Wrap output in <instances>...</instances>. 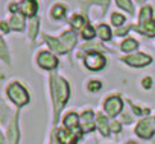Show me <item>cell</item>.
Returning a JSON list of instances; mask_svg holds the SVG:
<instances>
[{
	"label": "cell",
	"instance_id": "cell-1",
	"mask_svg": "<svg viewBox=\"0 0 155 144\" xmlns=\"http://www.w3.org/2000/svg\"><path fill=\"white\" fill-rule=\"evenodd\" d=\"M52 94H53V103H55V115L58 117L59 111L65 105L70 94L67 82L58 76H52Z\"/></svg>",
	"mask_w": 155,
	"mask_h": 144
},
{
	"label": "cell",
	"instance_id": "cell-2",
	"mask_svg": "<svg viewBox=\"0 0 155 144\" xmlns=\"http://www.w3.org/2000/svg\"><path fill=\"white\" fill-rule=\"evenodd\" d=\"M8 96H9V99H11L17 106H25V105L29 102V94H28V91H26L20 84H17V82H14V84H11V85L8 87Z\"/></svg>",
	"mask_w": 155,
	"mask_h": 144
},
{
	"label": "cell",
	"instance_id": "cell-3",
	"mask_svg": "<svg viewBox=\"0 0 155 144\" xmlns=\"http://www.w3.org/2000/svg\"><path fill=\"white\" fill-rule=\"evenodd\" d=\"M85 65L88 70H93V71H97V70H102L107 64V59L102 53H97V52H91L85 56L84 59Z\"/></svg>",
	"mask_w": 155,
	"mask_h": 144
},
{
	"label": "cell",
	"instance_id": "cell-4",
	"mask_svg": "<svg viewBox=\"0 0 155 144\" xmlns=\"http://www.w3.org/2000/svg\"><path fill=\"white\" fill-rule=\"evenodd\" d=\"M155 132V124H153V118H144L141 120L137 127H135V133L141 138H150Z\"/></svg>",
	"mask_w": 155,
	"mask_h": 144
},
{
	"label": "cell",
	"instance_id": "cell-5",
	"mask_svg": "<svg viewBox=\"0 0 155 144\" xmlns=\"http://www.w3.org/2000/svg\"><path fill=\"white\" fill-rule=\"evenodd\" d=\"M37 62H38V65H40L41 68H44V70H53V68L58 67V59H56V56H53V55L49 53V52H41V53L38 55V58H37Z\"/></svg>",
	"mask_w": 155,
	"mask_h": 144
},
{
	"label": "cell",
	"instance_id": "cell-6",
	"mask_svg": "<svg viewBox=\"0 0 155 144\" xmlns=\"http://www.w3.org/2000/svg\"><path fill=\"white\" fill-rule=\"evenodd\" d=\"M122 108H123L122 100H120V97H117V96H113V97H110V99L105 102V111H107V114H108L110 117H116V115L122 111Z\"/></svg>",
	"mask_w": 155,
	"mask_h": 144
},
{
	"label": "cell",
	"instance_id": "cell-7",
	"mask_svg": "<svg viewBox=\"0 0 155 144\" xmlns=\"http://www.w3.org/2000/svg\"><path fill=\"white\" fill-rule=\"evenodd\" d=\"M123 61L132 67H143V65H147L150 64V56L149 55H144V53H137V55H132V56H125Z\"/></svg>",
	"mask_w": 155,
	"mask_h": 144
},
{
	"label": "cell",
	"instance_id": "cell-8",
	"mask_svg": "<svg viewBox=\"0 0 155 144\" xmlns=\"http://www.w3.org/2000/svg\"><path fill=\"white\" fill-rule=\"evenodd\" d=\"M44 40H46V43L50 46V49L52 50H55L56 53H67L68 52V47L61 41V40H58V38H52V37H44Z\"/></svg>",
	"mask_w": 155,
	"mask_h": 144
},
{
	"label": "cell",
	"instance_id": "cell-9",
	"mask_svg": "<svg viewBox=\"0 0 155 144\" xmlns=\"http://www.w3.org/2000/svg\"><path fill=\"white\" fill-rule=\"evenodd\" d=\"M81 126H82V130L84 132H90L94 129V117H93V112L91 111H87L82 114L81 117Z\"/></svg>",
	"mask_w": 155,
	"mask_h": 144
},
{
	"label": "cell",
	"instance_id": "cell-10",
	"mask_svg": "<svg viewBox=\"0 0 155 144\" xmlns=\"http://www.w3.org/2000/svg\"><path fill=\"white\" fill-rule=\"evenodd\" d=\"M37 9H38V6H37V3L34 2V0H23V2L20 3V11L25 15H28V17L35 15L37 14Z\"/></svg>",
	"mask_w": 155,
	"mask_h": 144
},
{
	"label": "cell",
	"instance_id": "cell-11",
	"mask_svg": "<svg viewBox=\"0 0 155 144\" xmlns=\"http://www.w3.org/2000/svg\"><path fill=\"white\" fill-rule=\"evenodd\" d=\"M76 138L78 135H73L71 130H58V139L61 144H76Z\"/></svg>",
	"mask_w": 155,
	"mask_h": 144
},
{
	"label": "cell",
	"instance_id": "cell-12",
	"mask_svg": "<svg viewBox=\"0 0 155 144\" xmlns=\"http://www.w3.org/2000/svg\"><path fill=\"white\" fill-rule=\"evenodd\" d=\"M138 30L140 34H144L147 37H153L155 35V21H146V23H140L138 26Z\"/></svg>",
	"mask_w": 155,
	"mask_h": 144
},
{
	"label": "cell",
	"instance_id": "cell-13",
	"mask_svg": "<svg viewBox=\"0 0 155 144\" xmlns=\"http://www.w3.org/2000/svg\"><path fill=\"white\" fill-rule=\"evenodd\" d=\"M9 27L14 29V30H23L25 27V20L20 14H14L9 20Z\"/></svg>",
	"mask_w": 155,
	"mask_h": 144
},
{
	"label": "cell",
	"instance_id": "cell-14",
	"mask_svg": "<svg viewBox=\"0 0 155 144\" xmlns=\"http://www.w3.org/2000/svg\"><path fill=\"white\" fill-rule=\"evenodd\" d=\"M8 138H9V144H17L18 142V129H17V118L12 120L9 130H8Z\"/></svg>",
	"mask_w": 155,
	"mask_h": 144
},
{
	"label": "cell",
	"instance_id": "cell-15",
	"mask_svg": "<svg viewBox=\"0 0 155 144\" xmlns=\"http://www.w3.org/2000/svg\"><path fill=\"white\" fill-rule=\"evenodd\" d=\"M64 124H65V127H68V129H76L78 124H79V117H78L74 112H70V114L65 115Z\"/></svg>",
	"mask_w": 155,
	"mask_h": 144
},
{
	"label": "cell",
	"instance_id": "cell-16",
	"mask_svg": "<svg viewBox=\"0 0 155 144\" xmlns=\"http://www.w3.org/2000/svg\"><path fill=\"white\" fill-rule=\"evenodd\" d=\"M61 41H62V43L68 47V50H70V49L76 44V37H74L73 32H65V34L61 37Z\"/></svg>",
	"mask_w": 155,
	"mask_h": 144
},
{
	"label": "cell",
	"instance_id": "cell-17",
	"mask_svg": "<svg viewBox=\"0 0 155 144\" xmlns=\"http://www.w3.org/2000/svg\"><path fill=\"white\" fill-rule=\"evenodd\" d=\"M96 123L99 124V129H101V133L102 135H108V132H110V129H108V120L104 117V115H97L96 117Z\"/></svg>",
	"mask_w": 155,
	"mask_h": 144
},
{
	"label": "cell",
	"instance_id": "cell-18",
	"mask_svg": "<svg viewBox=\"0 0 155 144\" xmlns=\"http://www.w3.org/2000/svg\"><path fill=\"white\" fill-rule=\"evenodd\" d=\"M96 32H97V35H99L104 41H108V40L111 38V30H110V27H108L107 24H101V26H97Z\"/></svg>",
	"mask_w": 155,
	"mask_h": 144
},
{
	"label": "cell",
	"instance_id": "cell-19",
	"mask_svg": "<svg viewBox=\"0 0 155 144\" xmlns=\"http://www.w3.org/2000/svg\"><path fill=\"white\" fill-rule=\"evenodd\" d=\"M137 47H138V44H137V41L132 40V38H128V40H125V41L122 43V50H123V52H132V50H135Z\"/></svg>",
	"mask_w": 155,
	"mask_h": 144
},
{
	"label": "cell",
	"instance_id": "cell-20",
	"mask_svg": "<svg viewBox=\"0 0 155 144\" xmlns=\"http://www.w3.org/2000/svg\"><path fill=\"white\" fill-rule=\"evenodd\" d=\"M152 20V8L150 6H144L140 12V23H146Z\"/></svg>",
	"mask_w": 155,
	"mask_h": 144
},
{
	"label": "cell",
	"instance_id": "cell-21",
	"mask_svg": "<svg viewBox=\"0 0 155 144\" xmlns=\"http://www.w3.org/2000/svg\"><path fill=\"white\" fill-rule=\"evenodd\" d=\"M116 3H117L122 9H125L126 12L134 14V6H132V3H131V0H116Z\"/></svg>",
	"mask_w": 155,
	"mask_h": 144
},
{
	"label": "cell",
	"instance_id": "cell-22",
	"mask_svg": "<svg viewBox=\"0 0 155 144\" xmlns=\"http://www.w3.org/2000/svg\"><path fill=\"white\" fill-rule=\"evenodd\" d=\"M64 12H65V8H64L62 5H55V6L52 8V17H53V18H56V20L62 18Z\"/></svg>",
	"mask_w": 155,
	"mask_h": 144
},
{
	"label": "cell",
	"instance_id": "cell-23",
	"mask_svg": "<svg viewBox=\"0 0 155 144\" xmlns=\"http://www.w3.org/2000/svg\"><path fill=\"white\" fill-rule=\"evenodd\" d=\"M0 58H2L3 61L9 62V53H8V49L5 46V41L2 40V37H0Z\"/></svg>",
	"mask_w": 155,
	"mask_h": 144
},
{
	"label": "cell",
	"instance_id": "cell-24",
	"mask_svg": "<svg viewBox=\"0 0 155 144\" xmlns=\"http://www.w3.org/2000/svg\"><path fill=\"white\" fill-rule=\"evenodd\" d=\"M70 23H71V26H73V27L79 29V27H82V26H84L85 20H84V17H81V15H74V17H71V18H70Z\"/></svg>",
	"mask_w": 155,
	"mask_h": 144
},
{
	"label": "cell",
	"instance_id": "cell-25",
	"mask_svg": "<svg viewBox=\"0 0 155 144\" xmlns=\"http://www.w3.org/2000/svg\"><path fill=\"white\" fill-rule=\"evenodd\" d=\"M37 30H38V20L34 18L31 21V26H29V37H31V40H34L37 37Z\"/></svg>",
	"mask_w": 155,
	"mask_h": 144
},
{
	"label": "cell",
	"instance_id": "cell-26",
	"mask_svg": "<svg viewBox=\"0 0 155 144\" xmlns=\"http://www.w3.org/2000/svg\"><path fill=\"white\" fill-rule=\"evenodd\" d=\"M94 35H96V30H94L91 26H85V27L82 29V37H84L85 40H91Z\"/></svg>",
	"mask_w": 155,
	"mask_h": 144
},
{
	"label": "cell",
	"instance_id": "cell-27",
	"mask_svg": "<svg viewBox=\"0 0 155 144\" xmlns=\"http://www.w3.org/2000/svg\"><path fill=\"white\" fill-rule=\"evenodd\" d=\"M111 21H113L114 26H122L125 23V17L120 15V14H113L111 15Z\"/></svg>",
	"mask_w": 155,
	"mask_h": 144
},
{
	"label": "cell",
	"instance_id": "cell-28",
	"mask_svg": "<svg viewBox=\"0 0 155 144\" xmlns=\"http://www.w3.org/2000/svg\"><path fill=\"white\" fill-rule=\"evenodd\" d=\"M101 87H102V85H101L99 81H90V82H88V91H91V93L101 90Z\"/></svg>",
	"mask_w": 155,
	"mask_h": 144
},
{
	"label": "cell",
	"instance_id": "cell-29",
	"mask_svg": "<svg viewBox=\"0 0 155 144\" xmlns=\"http://www.w3.org/2000/svg\"><path fill=\"white\" fill-rule=\"evenodd\" d=\"M91 3H97V5H101L104 9H107V8H108V3H110V0H91Z\"/></svg>",
	"mask_w": 155,
	"mask_h": 144
},
{
	"label": "cell",
	"instance_id": "cell-30",
	"mask_svg": "<svg viewBox=\"0 0 155 144\" xmlns=\"http://www.w3.org/2000/svg\"><path fill=\"white\" fill-rule=\"evenodd\" d=\"M143 87L144 88H150L152 87V79L150 78H144L143 79Z\"/></svg>",
	"mask_w": 155,
	"mask_h": 144
},
{
	"label": "cell",
	"instance_id": "cell-31",
	"mask_svg": "<svg viewBox=\"0 0 155 144\" xmlns=\"http://www.w3.org/2000/svg\"><path fill=\"white\" fill-rule=\"evenodd\" d=\"M111 129H113L114 132H119V130H120V124H119V121H113V123H111Z\"/></svg>",
	"mask_w": 155,
	"mask_h": 144
},
{
	"label": "cell",
	"instance_id": "cell-32",
	"mask_svg": "<svg viewBox=\"0 0 155 144\" xmlns=\"http://www.w3.org/2000/svg\"><path fill=\"white\" fill-rule=\"evenodd\" d=\"M0 29H2L5 34H8V32H9V26H8L5 21H2V23H0Z\"/></svg>",
	"mask_w": 155,
	"mask_h": 144
},
{
	"label": "cell",
	"instance_id": "cell-33",
	"mask_svg": "<svg viewBox=\"0 0 155 144\" xmlns=\"http://www.w3.org/2000/svg\"><path fill=\"white\" fill-rule=\"evenodd\" d=\"M17 9H18V6H17L15 3H11V5H9V11H11V12H17Z\"/></svg>",
	"mask_w": 155,
	"mask_h": 144
},
{
	"label": "cell",
	"instance_id": "cell-34",
	"mask_svg": "<svg viewBox=\"0 0 155 144\" xmlns=\"http://www.w3.org/2000/svg\"><path fill=\"white\" fill-rule=\"evenodd\" d=\"M0 144H5V138H3L2 132H0Z\"/></svg>",
	"mask_w": 155,
	"mask_h": 144
},
{
	"label": "cell",
	"instance_id": "cell-35",
	"mask_svg": "<svg viewBox=\"0 0 155 144\" xmlns=\"http://www.w3.org/2000/svg\"><path fill=\"white\" fill-rule=\"evenodd\" d=\"M153 124H155V117H153Z\"/></svg>",
	"mask_w": 155,
	"mask_h": 144
},
{
	"label": "cell",
	"instance_id": "cell-36",
	"mask_svg": "<svg viewBox=\"0 0 155 144\" xmlns=\"http://www.w3.org/2000/svg\"><path fill=\"white\" fill-rule=\"evenodd\" d=\"M138 2H144V0H138Z\"/></svg>",
	"mask_w": 155,
	"mask_h": 144
},
{
	"label": "cell",
	"instance_id": "cell-37",
	"mask_svg": "<svg viewBox=\"0 0 155 144\" xmlns=\"http://www.w3.org/2000/svg\"><path fill=\"white\" fill-rule=\"evenodd\" d=\"M128 144H134V142H128Z\"/></svg>",
	"mask_w": 155,
	"mask_h": 144
}]
</instances>
